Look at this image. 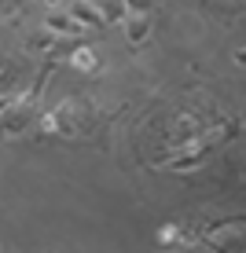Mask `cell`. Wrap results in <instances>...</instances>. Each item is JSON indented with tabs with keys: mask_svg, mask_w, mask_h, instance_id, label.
Masks as SVG:
<instances>
[{
	"mask_svg": "<svg viewBox=\"0 0 246 253\" xmlns=\"http://www.w3.org/2000/svg\"><path fill=\"white\" fill-rule=\"evenodd\" d=\"M99 11L107 22H118V19H125V0H99Z\"/></svg>",
	"mask_w": 246,
	"mask_h": 253,
	"instance_id": "4",
	"label": "cell"
},
{
	"mask_svg": "<svg viewBox=\"0 0 246 253\" xmlns=\"http://www.w3.org/2000/svg\"><path fill=\"white\" fill-rule=\"evenodd\" d=\"M19 7H22V0H0V22L15 19V15H19Z\"/></svg>",
	"mask_w": 246,
	"mask_h": 253,
	"instance_id": "6",
	"label": "cell"
},
{
	"mask_svg": "<svg viewBox=\"0 0 246 253\" xmlns=\"http://www.w3.org/2000/svg\"><path fill=\"white\" fill-rule=\"evenodd\" d=\"M74 66H77V70H96L92 48H77V51H74Z\"/></svg>",
	"mask_w": 246,
	"mask_h": 253,
	"instance_id": "5",
	"label": "cell"
},
{
	"mask_svg": "<svg viewBox=\"0 0 246 253\" xmlns=\"http://www.w3.org/2000/svg\"><path fill=\"white\" fill-rule=\"evenodd\" d=\"M70 15H74L81 26H103L107 19H103L99 4H92V0H70Z\"/></svg>",
	"mask_w": 246,
	"mask_h": 253,
	"instance_id": "1",
	"label": "cell"
},
{
	"mask_svg": "<svg viewBox=\"0 0 246 253\" xmlns=\"http://www.w3.org/2000/svg\"><path fill=\"white\" fill-rule=\"evenodd\" d=\"M147 33H151V19H147L144 11H140V15H125V37H129V44H144Z\"/></svg>",
	"mask_w": 246,
	"mask_h": 253,
	"instance_id": "3",
	"label": "cell"
},
{
	"mask_svg": "<svg viewBox=\"0 0 246 253\" xmlns=\"http://www.w3.org/2000/svg\"><path fill=\"white\" fill-rule=\"evenodd\" d=\"M45 30L59 33V37H74V33H81L85 26L77 22L74 15H63V11H55V15H48V19H45Z\"/></svg>",
	"mask_w": 246,
	"mask_h": 253,
	"instance_id": "2",
	"label": "cell"
},
{
	"mask_svg": "<svg viewBox=\"0 0 246 253\" xmlns=\"http://www.w3.org/2000/svg\"><path fill=\"white\" fill-rule=\"evenodd\" d=\"M0 70H4V55H0Z\"/></svg>",
	"mask_w": 246,
	"mask_h": 253,
	"instance_id": "7",
	"label": "cell"
}]
</instances>
